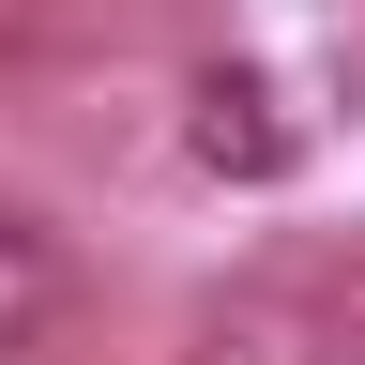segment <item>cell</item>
<instances>
[{"mask_svg": "<svg viewBox=\"0 0 365 365\" xmlns=\"http://www.w3.org/2000/svg\"><path fill=\"white\" fill-rule=\"evenodd\" d=\"M46 304H61V244H46V228H31L16 198H0V350H16Z\"/></svg>", "mask_w": 365, "mask_h": 365, "instance_id": "obj_2", "label": "cell"}, {"mask_svg": "<svg viewBox=\"0 0 365 365\" xmlns=\"http://www.w3.org/2000/svg\"><path fill=\"white\" fill-rule=\"evenodd\" d=\"M182 137H198L213 182H274V168H289V122H274L259 76H198V122H182Z\"/></svg>", "mask_w": 365, "mask_h": 365, "instance_id": "obj_1", "label": "cell"}]
</instances>
